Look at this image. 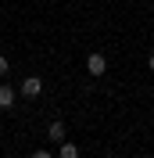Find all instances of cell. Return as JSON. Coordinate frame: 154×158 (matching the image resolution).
<instances>
[{"instance_id": "obj_1", "label": "cell", "mask_w": 154, "mask_h": 158, "mask_svg": "<svg viewBox=\"0 0 154 158\" xmlns=\"http://www.w3.org/2000/svg\"><path fill=\"white\" fill-rule=\"evenodd\" d=\"M86 72H90V76H104V72H107V58L93 50V54L86 58Z\"/></svg>"}, {"instance_id": "obj_2", "label": "cell", "mask_w": 154, "mask_h": 158, "mask_svg": "<svg viewBox=\"0 0 154 158\" xmlns=\"http://www.w3.org/2000/svg\"><path fill=\"white\" fill-rule=\"evenodd\" d=\"M43 94V79L39 76H25V83H22V97H39Z\"/></svg>"}, {"instance_id": "obj_3", "label": "cell", "mask_w": 154, "mask_h": 158, "mask_svg": "<svg viewBox=\"0 0 154 158\" xmlns=\"http://www.w3.org/2000/svg\"><path fill=\"white\" fill-rule=\"evenodd\" d=\"M58 158H79V148L72 144V140H61L58 144Z\"/></svg>"}, {"instance_id": "obj_4", "label": "cell", "mask_w": 154, "mask_h": 158, "mask_svg": "<svg viewBox=\"0 0 154 158\" xmlns=\"http://www.w3.org/2000/svg\"><path fill=\"white\" fill-rule=\"evenodd\" d=\"M14 97H18V94H14L11 86H0V108H11V104H14Z\"/></svg>"}, {"instance_id": "obj_5", "label": "cell", "mask_w": 154, "mask_h": 158, "mask_svg": "<svg viewBox=\"0 0 154 158\" xmlns=\"http://www.w3.org/2000/svg\"><path fill=\"white\" fill-rule=\"evenodd\" d=\"M50 140H54V144H61V140H65V122H50Z\"/></svg>"}, {"instance_id": "obj_6", "label": "cell", "mask_w": 154, "mask_h": 158, "mask_svg": "<svg viewBox=\"0 0 154 158\" xmlns=\"http://www.w3.org/2000/svg\"><path fill=\"white\" fill-rule=\"evenodd\" d=\"M7 72H11V61L4 58V54H0V76H7Z\"/></svg>"}, {"instance_id": "obj_7", "label": "cell", "mask_w": 154, "mask_h": 158, "mask_svg": "<svg viewBox=\"0 0 154 158\" xmlns=\"http://www.w3.org/2000/svg\"><path fill=\"white\" fill-rule=\"evenodd\" d=\"M29 158H54V155H50V151H32Z\"/></svg>"}, {"instance_id": "obj_8", "label": "cell", "mask_w": 154, "mask_h": 158, "mask_svg": "<svg viewBox=\"0 0 154 158\" xmlns=\"http://www.w3.org/2000/svg\"><path fill=\"white\" fill-rule=\"evenodd\" d=\"M147 65H151V72H154V54H151V61H147Z\"/></svg>"}]
</instances>
